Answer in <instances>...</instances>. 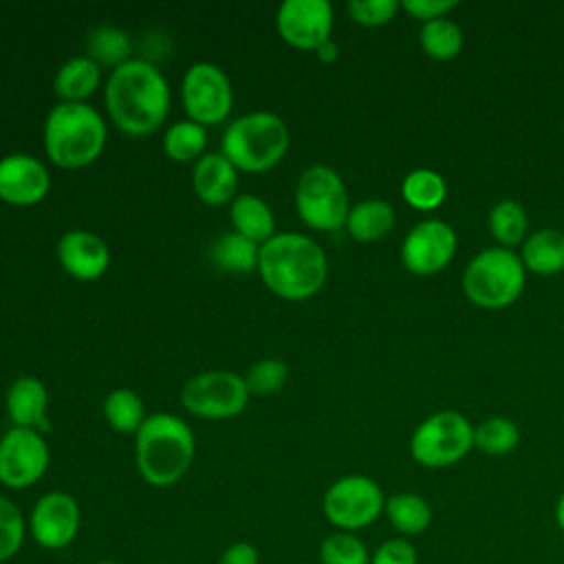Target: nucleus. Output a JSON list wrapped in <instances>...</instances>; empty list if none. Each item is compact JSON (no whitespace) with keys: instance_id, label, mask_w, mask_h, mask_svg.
Returning a JSON list of instances; mask_svg holds the SVG:
<instances>
[{"instance_id":"nucleus-1","label":"nucleus","mask_w":564,"mask_h":564,"mask_svg":"<svg viewBox=\"0 0 564 564\" xmlns=\"http://www.w3.org/2000/svg\"><path fill=\"white\" fill-rule=\"evenodd\" d=\"M106 108L119 130L132 137L154 132L170 112V88L148 59H128L106 82Z\"/></svg>"},{"instance_id":"nucleus-2","label":"nucleus","mask_w":564,"mask_h":564,"mask_svg":"<svg viewBox=\"0 0 564 564\" xmlns=\"http://www.w3.org/2000/svg\"><path fill=\"white\" fill-rule=\"evenodd\" d=\"M258 271L269 291L282 300H308L326 282L328 260L308 236L282 231L260 245Z\"/></svg>"},{"instance_id":"nucleus-3","label":"nucleus","mask_w":564,"mask_h":564,"mask_svg":"<svg viewBox=\"0 0 564 564\" xmlns=\"http://www.w3.org/2000/svg\"><path fill=\"white\" fill-rule=\"evenodd\" d=\"M194 434L189 425L167 412L145 416L134 434V458L141 478L152 487L178 482L194 460Z\"/></svg>"},{"instance_id":"nucleus-4","label":"nucleus","mask_w":564,"mask_h":564,"mask_svg":"<svg viewBox=\"0 0 564 564\" xmlns=\"http://www.w3.org/2000/svg\"><path fill=\"white\" fill-rule=\"evenodd\" d=\"M106 145L101 115L84 101H62L44 121L46 156L66 170L90 165Z\"/></svg>"},{"instance_id":"nucleus-5","label":"nucleus","mask_w":564,"mask_h":564,"mask_svg":"<svg viewBox=\"0 0 564 564\" xmlns=\"http://www.w3.org/2000/svg\"><path fill=\"white\" fill-rule=\"evenodd\" d=\"M220 148L236 170L267 172L286 154L289 128L273 112H249L227 126Z\"/></svg>"},{"instance_id":"nucleus-6","label":"nucleus","mask_w":564,"mask_h":564,"mask_svg":"<svg viewBox=\"0 0 564 564\" xmlns=\"http://www.w3.org/2000/svg\"><path fill=\"white\" fill-rule=\"evenodd\" d=\"M524 264L507 247H489L476 253L463 273V291L469 302L482 308H505L524 289Z\"/></svg>"},{"instance_id":"nucleus-7","label":"nucleus","mask_w":564,"mask_h":564,"mask_svg":"<svg viewBox=\"0 0 564 564\" xmlns=\"http://www.w3.org/2000/svg\"><path fill=\"white\" fill-rule=\"evenodd\" d=\"M295 207L311 229L337 231L346 225L350 212L341 176L328 165H311L297 181Z\"/></svg>"},{"instance_id":"nucleus-8","label":"nucleus","mask_w":564,"mask_h":564,"mask_svg":"<svg viewBox=\"0 0 564 564\" xmlns=\"http://www.w3.org/2000/svg\"><path fill=\"white\" fill-rule=\"evenodd\" d=\"M474 447V425L454 410H443L416 425L410 438L412 458L430 469L463 460Z\"/></svg>"},{"instance_id":"nucleus-9","label":"nucleus","mask_w":564,"mask_h":564,"mask_svg":"<svg viewBox=\"0 0 564 564\" xmlns=\"http://www.w3.org/2000/svg\"><path fill=\"white\" fill-rule=\"evenodd\" d=\"M386 507L381 487L364 474H348L335 480L322 500L324 518L337 531H359L370 527Z\"/></svg>"},{"instance_id":"nucleus-10","label":"nucleus","mask_w":564,"mask_h":564,"mask_svg":"<svg viewBox=\"0 0 564 564\" xmlns=\"http://www.w3.org/2000/svg\"><path fill=\"white\" fill-rule=\"evenodd\" d=\"M249 388L245 377L229 370H209L192 377L181 390L187 412L203 419H231L245 410Z\"/></svg>"},{"instance_id":"nucleus-11","label":"nucleus","mask_w":564,"mask_h":564,"mask_svg":"<svg viewBox=\"0 0 564 564\" xmlns=\"http://www.w3.org/2000/svg\"><path fill=\"white\" fill-rule=\"evenodd\" d=\"M181 95L189 121L200 126H216L225 121L234 101L227 75L209 62H196L185 70Z\"/></svg>"},{"instance_id":"nucleus-12","label":"nucleus","mask_w":564,"mask_h":564,"mask_svg":"<svg viewBox=\"0 0 564 564\" xmlns=\"http://www.w3.org/2000/svg\"><path fill=\"white\" fill-rule=\"evenodd\" d=\"M48 467V445L37 430L11 427L0 438V482L9 489L35 485Z\"/></svg>"},{"instance_id":"nucleus-13","label":"nucleus","mask_w":564,"mask_h":564,"mask_svg":"<svg viewBox=\"0 0 564 564\" xmlns=\"http://www.w3.org/2000/svg\"><path fill=\"white\" fill-rule=\"evenodd\" d=\"M79 502L66 491H48L40 496L26 522L33 542L46 551H62L70 546L79 533Z\"/></svg>"},{"instance_id":"nucleus-14","label":"nucleus","mask_w":564,"mask_h":564,"mask_svg":"<svg viewBox=\"0 0 564 564\" xmlns=\"http://www.w3.org/2000/svg\"><path fill=\"white\" fill-rule=\"evenodd\" d=\"M456 231L445 220L430 218L408 231L401 245V260L408 271L416 275H432L449 264L456 253Z\"/></svg>"},{"instance_id":"nucleus-15","label":"nucleus","mask_w":564,"mask_h":564,"mask_svg":"<svg viewBox=\"0 0 564 564\" xmlns=\"http://www.w3.org/2000/svg\"><path fill=\"white\" fill-rule=\"evenodd\" d=\"M284 42L302 51H317L330 40L333 4L328 0H284L275 18Z\"/></svg>"},{"instance_id":"nucleus-16","label":"nucleus","mask_w":564,"mask_h":564,"mask_svg":"<svg viewBox=\"0 0 564 564\" xmlns=\"http://www.w3.org/2000/svg\"><path fill=\"white\" fill-rule=\"evenodd\" d=\"M51 187L46 165L31 154H7L0 159V198L11 205L40 203Z\"/></svg>"},{"instance_id":"nucleus-17","label":"nucleus","mask_w":564,"mask_h":564,"mask_svg":"<svg viewBox=\"0 0 564 564\" xmlns=\"http://www.w3.org/2000/svg\"><path fill=\"white\" fill-rule=\"evenodd\" d=\"M57 260L66 273L82 282H90L106 273L110 251L99 236L84 229H73L59 238Z\"/></svg>"},{"instance_id":"nucleus-18","label":"nucleus","mask_w":564,"mask_h":564,"mask_svg":"<svg viewBox=\"0 0 564 564\" xmlns=\"http://www.w3.org/2000/svg\"><path fill=\"white\" fill-rule=\"evenodd\" d=\"M194 189L207 205H223L236 198L238 172L223 152L203 154L194 165Z\"/></svg>"},{"instance_id":"nucleus-19","label":"nucleus","mask_w":564,"mask_h":564,"mask_svg":"<svg viewBox=\"0 0 564 564\" xmlns=\"http://www.w3.org/2000/svg\"><path fill=\"white\" fill-rule=\"evenodd\" d=\"M46 405L48 394L40 379L35 377H20L11 383L7 392V414L15 427H31V430H46Z\"/></svg>"},{"instance_id":"nucleus-20","label":"nucleus","mask_w":564,"mask_h":564,"mask_svg":"<svg viewBox=\"0 0 564 564\" xmlns=\"http://www.w3.org/2000/svg\"><path fill=\"white\" fill-rule=\"evenodd\" d=\"M229 218L234 231L256 245H264L269 238L275 236V218L271 207L253 194H238L231 200Z\"/></svg>"},{"instance_id":"nucleus-21","label":"nucleus","mask_w":564,"mask_h":564,"mask_svg":"<svg viewBox=\"0 0 564 564\" xmlns=\"http://www.w3.org/2000/svg\"><path fill=\"white\" fill-rule=\"evenodd\" d=\"M520 260L524 269L538 273V275H553L564 269V231L544 227L522 242Z\"/></svg>"},{"instance_id":"nucleus-22","label":"nucleus","mask_w":564,"mask_h":564,"mask_svg":"<svg viewBox=\"0 0 564 564\" xmlns=\"http://www.w3.org/2000/svg\"><path fill=\"white\" fill-rule=\"evenodd\" d=\"M383 516L388 518L390 527L405 535H419L423 531H427V527L432 524V507L430 502L412 491H401V494H392L390 498H386V507H383Z\"/></svg>"},{"instance_id":"nucleus-23","label":"nucleus","mask_w":564,"mask_h":564,"mask_svg":"<svg viewBox=\"0 0 564 564\" xmlns=\"http://www.w3.org/2000/svg\"><path fill=\"white\" fill-rule=\"evenodd\" d=\"M394 209L381 198L361 200L350 207L346 218L348 234L359 242H372L383 238L394 227Z\"/></svg>"},{"instance_id":"nucleus-24","label":"nucleus","mask_w":564,"mask_h":564,"mask_svg":"<svg viewBox=\"0 0 564 564\" xmlns=\"http://www.w3.org/2000/svg\"><path fill=\"white\" fill-rule=\"evenodd\" d=\"M99 77V64L88 55H77L57 70L55 93L62 101H82L95 93Z\"/></svg>"},{"instance_id":"nucleus-25","label":"nucleus","mask_w":564,"mask_h":564,"mask_svg":"<svg viewBox=\"0 0 564 564\" xmlns=\"http://www.w3.org/2000/svg\"><path fill=\"white\" fill-rule=\"evenodd\" d=\"M258 251H260V247L256 242H251L249 238H245L236 231H229L212 242L209 256H212L214 264L225 271L249 273V271L258 269Z\"/></svg>"},{"instance_id":"nucleus-26","label":"nucleus","mask_w":564,"mask_h":564,"mask_svg":"<svg viewBox=\"0 0 564 564\" xmlns=\"http://www.w3.org/2000/svg\"><path fill=\"white\" fill-rule=\"evenodd\" d=\"M527 225V209L518 200H500L489 212V231L507 249L524 242Z\"/></svg>"},{"instance_id":"nucleus-27","label":"nucleus","mask_w":564,"mask_h":564,"mask_svg":"<svg viewBox=\"0 0 564 564\" xmlns=\"http://www.w3.org/2000/svg\"><path fill=\"white\" fill-rule=\"evenodd\" d=\"M205 143H207L205 126L194 123L189 119L176 121L167 128L163 137V152L176 163H187L203 154Z\"/></svg>"},{"instance_id":"nucleus-28","label":"nucleus","mask_w":564,"mask_h":564,"mask_svg":"<svg viewBox=\"0 0 564 564\" xmlns=\"http://www.w3.org/2000/svg\"><path fill=\"white\" fill-rule=\"evenodd\" d=\"M403 198L408 205H412L414 209H434L443 203L445 198V181L438 172L430 170V167H419L412 170L401 185Z\"/></svg>"},{"instance_id":"nucleus-29","label":"nucleus","mask_w":564,"mask_h":564,"mask_svg":"<svg viewBox=\"0 0 564 564\" xmlns=\"http://www.w3.org/2000/svg\"><path fill=\"white\" fill-rule=\"evenodd\" d=\"M423 51L434 59H452L463 46V31L449 18H436L423 22L419 33Z\"/></svg>"},{"instance_id":"nucleus-30","label":"nucleus","mask_w":564,"mask_h":564,"mask_svg":"<svg viewBox=\"0 0 564 564\" xmlns=\"http://www.w3.org/2000/svg\"><path fill=\"white\" fill-rule=\"evenodd\" d=\"M104 414H106V421L110 423V427L121 434H132V432L137 434L145 421L141 399L128 388L112 390L106 397Z\"/></svg>"},{"instance_id":"nucleus-31","label":"nucleus","mask_w":564,"mask_h":564,"mask_svg":"<svg viewBox=\"0 0 564 564\" xmlns=\"http://www.w3.org/2000/svg\"><path fill=\"white\" fill-rule=\"evenodd\" d=\"M518 441L520 430L507 416H489L474 427V445L489 456L509 454L518 445Z\"/></svg>"},{"instance_id":"nucleus-32","label":"nucleus","mask_w":564,"mask_h":564,"mask_svg":"<svg viewBox=\"0 0 564 564\" xmlns=\"http://www.w3.org/2000/svg\"><path fill=\"white\" fill-rule=\"evenodd\" d=\"M322 564H370L368 546L350 531H335L319 544Z\"/></svg>"},{"instance_id":"nucleus-33","label":"nucleus","mask_w":564,"mask_h":564,"mask_svg":"<svg viewBox=\"0 0 564 564\" xmlns=\"http://www.w3.org/2000/svg\"><path fill=\"white\" fill-rule=\"evenodd\" d=\"M88 57H93L95 62H101L106 66H121L123 62H128V53H130V40L123 31L115 29V26H99L97 31L90 33L88 37Z\"/></svg>"},{"instance_id":"nucleus-34","label":"nucleus","mask_w":564,"mask_h":564,"mask_svg":"<svg viewBox=\"0 0 564 564\" xmlns=\"http://www.w3.org/2000/svg\"><path fill=\"white\" fill-rule=\"evenodd\" d=\"M26 538V520L18 505L0 494V564L9 562L22 549Z\"/></svg>"},{"instance_id":"nucleus-35","label":"nucleus","mask_w":564,"mask_h":564,"mask_svg":"<svg viewBox=\"0 0 564 564\" xmlns=\"http://www.w3.org/2000/svg\"><path fill=\"white\" fill-rule=\"evenodd\" d=\"M289 379V366L280 359H260L253 364L245 377L249 392L271 394L278 392Z\"/></svg>"},{"instance_id":"nucleus-36","label":"nucleus","mask_w":564,"mask_h":564,"mask_svg":"<svg viewBox=\"0 0 564 564\" xmlns=\"http://www.w3.org/2000/svg\"><path fill=\"white\" fill-rule=\"evenodd\" d=\"M346 9L355 22L364 26H379L394 18L399 2L397 0H350Z\"/></svg>"},{"instance_id":"nucleus-37","label":"nucleus","mask_w":564,"mask_h":564,"mask_svg":"<svg viewBox=\"0 0 564 564\" xmlns=\"http://www.w3.org/2000/svg\"><path fill=\"white\" fill-rule=\"evenodd\" d=\"M370 564H419V555L408 538H388L370 553Z\"/></svg>"},{"instance_id":"nucleus-38","label":"nucleus","mask_w":564,"mask_h":564,"mask_svg":"<svg viewBox=\"0 0 564 564\" xmlns=\"http://www.w3.org/2000/svg\"><path fill=\"white\" fill-rule=\"evenodd\" d=\"M454 7H456V0H405L403 2V9L423 22L445 18V13L452 11Z\"/></svg>"},{"instance_id":"nucleus-39","label":"nucleus","mask_w":564,"mask_h":564,"mask_svg":"<svg viewBox=\"0 0 564 564\" xmlns=\"http://www.w3.org/2000/svg\"><path fill=\"white\" fill-rule=\"evenodd\" d=\"M216 564H260V553L251 542H234L220 555Z\"/></svg>"},{"instance_id":"nucleus-40","label":"nucleus","mask_w":564,"mask_h":564,"mask_svg":"<svg viewBox=\"0 0 564 564\" xmlns=\"http://www.w3.org/2000/svg\"><path fill=\"white\" fill-rule=\"evenodd\" d=\"M337 53H339V48H337V44H335L333 40L324 42V44L317 48V57H319L322 62H333V59L337 57Z\"/></svg>"},{"instance_id":"nucleus-41","label":"nucleus","mask_w":564,"mask_h":564,"mask_svg":"<svg viewBox=\"0 0 564 564\" xmlns=\"http://www.w3.org/2000/svg\"><path fill=\"white\" fill-rule=\"evenodd\" d=\"M555 524L564 533V491L560 494V498L555 502Z\"/></svg>"},{"instance_id":"nucleus-42","label":"nucleus","mask_w":564,"mask_h":564,"mask_svg":"<svg viewBox=\"0 0 564 564\" xmlns=\"http://www.w3.org/2000/svg\"><path fill=\"white\" fill-rule=\"evenodd\" d=\"M97 564H123V562H119V560H110V557H106V560H99Z\"/></svg>"},{"instance_id":"nucleus-43","label":"nucleus","mask_w":564,"mask_h":564,"mask_svg":"<svg viewBox=\"0 0 564 564\" xmlns=\"http://www.w3.org/2000/svg\"><path fill=\"white\" fill-rule=\"evenodd\" d=\"M152 564H167V562H152Z\"/></svg>"}]
</instances>
